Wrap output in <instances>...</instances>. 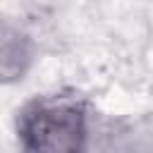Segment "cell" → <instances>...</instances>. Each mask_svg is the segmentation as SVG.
<instances>
[{
	"mask_svg": "<svg viewBox=\"0 0 153 153\" xmlns=\"http://www.w3.org/2000/svg\"><path fill=\"white\" fill-rule=\"evenodd\" d=\"M17 136L26 151L74 153L84 148L86 112L81 100L69 96L36 98L26 103L17 120Z\"/></svg>",
	"mask_w": 153,
	"mask_h": 153,
	"instance_id": "6da1fadb",
	"label": "cell"
},
{
	"mask_svg": "<svg viewBox=\"0 0 153 153\" xmlns=\"http://www.w3.org/2000/svg\"><path fill=\"white\" fill-rule=\"evenodd\" d=\"M31 65L29 36L0 14V81H17Z\"/></svg>",
	"mask_w": 153,
	"mask_h": 153,
	"instance_id": "7a4b0ae2",
	"label": "cell"
}]
</instances>
